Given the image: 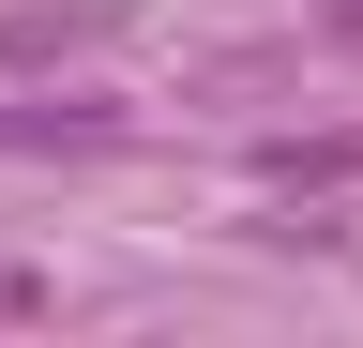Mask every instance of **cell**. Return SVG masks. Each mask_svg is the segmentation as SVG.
Returning <instances> with one entry per match:
<instances>
[{
	"instance_id": "3",
	"label": "cell",
	"mask_w": 363,
	"mask_h": 348,
	"mask_svg": "<svg viewBox=\"0 0 363 348\" xmlns=\"http://www.w3.org/2000/svg\"><path fill=\"white\" fill-rule=\"evenodd\" d=\"M0 318H45V288H30V273H16V257H0Z\"/></svg>"
},
{
	"instance_id": "1",
	"label": "cell",
	"mask_w": 363,
	"mask_h": 348,
	"mask_svg": "<svg viewBox=\"0 0 363 348\" xmlns=\"http://www.w3.org/2000/svg\"><path fill=\"white\" fill-rule=\"evenodd\" d=\"M106 0H16V16H0V61H61V46H106Z\"/></svg>"
},
{
	"instance_id": "2",
	"label": "cell",
	"mask_w": 363,
	"mask_h": 348,
	"mask_svg": "<svg viewBox=\"0 0 363 348\" xmlns=\"http://www.w3.org/2000/svg\"><path fill=\"white\" fill-rule=\"evenodd\" d=\"M257 167H272L288 197H303V182H363V137H272Z\"/></svg>"
}]
</instances>
